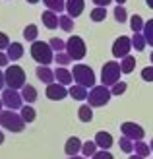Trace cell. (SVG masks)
Returning <instances> with one entry per match:
<instances>
[{
	"label": "cell",
	"mask_w": 153,
	"mask_h": 159,
	"mask_svg": "<svg viewBox=\"0 0 153 159\" xmlns=\"http://www.w3.org/2000/svg\"><path fill=\"white\" fill-rule=\"evenodd\" d=\"M0 126L8 132L18 134V132H23V128H25V120H23L21 115H18L16 111L4 109L2 113H0Z\"/></svg>",
	"instance_id": "cell-1"
},
{
	"label": "cell",
	"mask_w": 153,
	"mask_h": 159,
	"mask_svg": "<svg viewBox=\"0 0 153 159\" xmlns=\"http://www.w3.org/2000/svg\"><path fill=\"white\" fill-rule=\"evenodd\" d=\"M54 54L56 52L51 49V45L45 41H33V45H31V57L41 66H49L54 60Z\"/></svg>",
	"instance_id": "cell-2"
},
{
	"label": "cell",
	"mask_w": 153,
	"mask_h": 159,
	"mask_svg": "<svg viewBox=\"0 0 153 159\" xmlns=\"http://www.w3.org/2000/svg\"><path fill=\"white\" fill-rule=\"evenodd\" d=\"M120 64L116 60H109L105 62L103 68H101V85H107V87H112L116 82H120Z\"/></svg>",
	"instance_id": "cell-3"
},
{
	"label": "cell",
	"mask_w": 153,
	"mask_h": 159,
	"mask_svg": "<svg viewBox=\"0 0 153 159\" xmlns=\"http://www.w3.org/2000/svg\"><path fill=\"white\" fill-rule=\"evenodd\" d=\"M4 78H6V85L10 89H21L25 85V70L18 64H12L4 70Z\"/></svg>",
	"instance_id": "cell-4"
},
{
	"label": "cell",
	"mask_w": 153,
	"mask_h": 159,
	"mask_svg": "<svg viewBox=\"0 0 153 159\" xmlns=\"http://www.w3.org/2000/svg\"><path fill=\"white\" fill-rule=\"evenodd\" d=\"M112 93H110V87L107 85H95L89 89V95H87V105L89 107H105L107 103L110 101Z\"/></svg>",
	"instance_id": "cell-5"
},
{
	"label": "cell",
	"mask_w": 153,
	"mask_h": 159,
	"mask_svg": "<svg viewBox=\"0 0 153 159\" xmlns=\"http://www.w3.org/2000/svg\"><path fill=\"white\" fill-rule=\"evenodd\" d=\"M72 76H74V82L78 85H83V87H95V72L87 66V64H76L74 70H72Z\"/></svg>",
	"instance_id": "cell-6"
},
{
	"label": "cell",
	"mask_w": 153,
	"mask_h": 159,
	"mask_svg": "<svg viewBox=\"0 0 153 159\" xmlns=\"http://www.w3.org/2000/svg\"><path fill=\"white\" fill-rule=\"evenodd\" d=\"M66 52L72 57V60H82L85 57V52H87L85 41L79 35H72L66 41Z\"/></svg>",
	"instance_id": "cell-7"
},
{
	"label": "cell",
	"mask_w": 153,
	"mask_h": 159,
	"mask_svg": "<svg viewBox=\"0 0 153 159\" xmlns=\"http://www.w3.org/2000/svg\"><path fill=\"white\" fill-rule=\"evenodd\" d=\"M2 103H4V107L6 109H10V111H21L23 107V97H21V93L18 89H10V87H6V89L2 91Z\"/></svg>",
	"instance_id": "cell-8"
},
{
	"label": "cell",
	"mask_w": 153,
	"mask_h": 159,
	"mask_svg": "<svg viewBox=\"0 0 153 159\" xmlns=\"http://www.w3.org/2000/svg\"><path fill=\"white\" fill-rule=\"evenodd\" d=\"M130 49H132V39L126 37V35H120L116 41L112 43V57L122 60L124 57L130 54Z\"/></svg>",
	"instance_id": "cell-9"
},
{
	"label": "cell",
	"mask_w": 153,
	"mask_h": 159,
	"mask_svg": "<svg viewBox=\"0 0 153 159\" xmlns=\"http://www.w3.org/2000/svg\"><path fill=\"white\" fill-rule=\"evenodd\" d=\"M120 132H122V136L130 138L132 142H140V140H143V136H146V130H143L140 124L130 122V120L120 124Z\"/></svg>",
	"instance_id": "cell-10"
},
{
	"label": "cell",
	"mask_w": 153,
	"mask_h": 159,
	"mask_svg": "<svg viewBox=\"0 0 153 159\" xmlns=\"http://www.w3.org/2000/svg\"><path fill=\"white\" fill-rule=\"evenodd\" d=\"M45 95H47V97H49L51 101H62V99H66L68 95H70V91L66 89V85H62V84H58V82H54V84H51V85H47Z\"/></svg>",
	"instance_id": "cell-11"
},
{
	"label": "cell",
	"mask_w": 153,
	"mask_h": 159,
	"mask_svg": "<svg viewBox=\"0 0 153 159\" xmlns=\"http://www.w3.org/2000/svg\"><path fill=\"white\" fill-rule=\"evenodd\" d=\"M82 148H83V142L78 136H72V138L66 140V144H64V152H66L68 157H74L78 153H82Z\"/></svg>",
	"instance_id": "cell-12"
},
{
	"label": "cell",
	"mask_w": 153,
	"mask_h": 159,
	"mask_svg": "<svg viewBox=\"0 0 153 159\" xmlns=\"http://www.w3.org/2000/svg\"><path fill=\"white\" fill-rule=\"evenodd\" d=\"M35 76H37L39 82H43V84H47V85H51V84L56 82L54 70H51L49 66H41V64H39V66L35 68Z\"/></svg>",
	"instance_id": "cell-13"
},
{
	"label": "cell",
	"mask_w": 153,
	"mask_h": 159,
	"mask_svg": "<svg viewBox=\"0 0 153 159\" xmlns=\"http://www.w3.org/2000/svg\"><path fill=\"white\" fill-rule=\"evenodd\" d=\"M85 0H66V12L70 18H79L83 14Z\"/></svg>",
	"instance_id": "cell-14"
},
{
	"label": "cell",
	"mask_w": 153,
	"mask_h": 159,
	"mask_svg": "<svg viewBox=\"0 0 153 159\" xmlns=\"http://www.w3.org/2000/svg\"><path fill=\"white\" fill-rule=\"evenodd\" d=\"M112 142H115L112 136L109 132H105V130H99L97 134H95V144H97L99 149H107V152H109V149L112 148Z\"/></svg>",
	"instance_id": "cell-15"
},
{
	"label": "cell",
	"mask_w": 153,
	"mask_h": 159,
	"mask_svg": "<svg viewBox=\"0 0 153 159\" xmlns=\"http://www.w3.org/2000/svg\"><path fill=\"white\" fill-rule=\"evenodd\" d=\"M54 78H56V82H58V84H62V85H70L72 82H74L72 70L64 68V66H58V68L54 70Z\"/></svg>",
	"instance_id": "cell-16"
},
{
	"label": "cell",
	"mask_w": 153,
	"mask_h": 159,
	"mask_svg": "<svg viewBox=\"0 0 153 159\" xmlns=\"http://www.w3.org/2000/svg\"><path fill=\"white\" fill-rule=\"evenodd\" d=\"M41 20H43V25L47 29H56L58 27V14L52 12V10H45L41 14Z\"/></svg>",
	"instance_id": "cell-17"
},
{
	"label": "cell",
	"mask_w": 153,
	"mask_h": 159,
	"mask_svg": "<svg viewBox=\"0 0 153 159\" xmlns=\"http://www.w3.org/2000/svg\"><path fill=\"white\" fill-rule=\"evenodd\" d=\"M70 97L72 99H76V101H85L87 99V95H89V91H87V87H83V85H72L70 87Z\"/></svg>",
	"instance_id": "cell-18"
},
{
	"label": "cell",
	"mask_w": 153,
	"mask_h": 159,
	"mask_svg": "<svg viewBox=\"0 0 153 159\" xmlns=\"http://www.w3.org/2000/svg\"><path fill=\"white\" fill-rule=\"evenodd\" d=\"M21 97H23V101H25L27 105H31V103L37 101V89L31 84H25L21 87Z\"/></svg>",
	"instance_id": "cell-19"
},
{
	"label": "cell",
	"mask_w": 153,
	"mask_h": 159,
	"mask_svg": "<svg viewBox=\"0 0 153 159\" xmlns=\"http://www.w3.org/2000/svg\"><path fill=\"white\" fill-rule=\"evenodd\" d=\"M6 54H8V58H10V60H20L23 57V45L21 43H12L10 47H8Z\"/></svg>",
	"instance_id": "cell-20"
},
{
	"label": "cell",
	"mask_w": 153,
	"mask_h": 159,
	"mask_svg": "<svg viewBox=\"0 0 153 159\" xmlns=\"http://www.w3.org/2000/svg\"><path fill=\"white\" fill-rule=\"evenodd\" d=\"M134 68H136V57H132V54H128V57H124L120 60V70H122V74H132Z\"/></svg>",
	"instance_id": "cell-21"
},
{
	"label": "cell",
	"mask_w": 153,
	"mask_h": 159,
	"mask_svg": "<svg viewBox=\"0 0 153 159\" xmlns=\"http://www.w3.org/2000/svg\"><path fill=\"white\" fill-rule=\"evenodd\" d=\"M78 116H79V120L82 122H91L93 120V107H89L85 103V105H82L78 109Z\"/></svg>",
	"instance_id": "cell-22"
},
{
	"label": "cell",
	"mask_w": 153,
	"mask_h": 159,
	"mask_svg": "<svg viewBox=\"0 0 153 159\" xmlns=\"http://www.w3.org/2000/svg\"><path fill=\"white\" fill-rule=\"evenodd\" d=\"M97 152H99V149H97V144H95V140H87V142H83V148H82V155H83V157L91 159Z\"/></svg>",
	"instance_id": "cell-23"
},
{
	"label": "cell",
	"mask_w": 153,
	"mask_h": 159,
	"mask_svg": "<svg viewBox=\"0 0 153 159\" xmlns=\"http://www.w3.org/2000/svg\"><path fill=\"white\" fill-rule=\"evenodd\" d=\"M130 27H132L134 33H142V31H143V27H146V21H143V18H142L140 14H134L132 18H130Z\"/></svg>",
	"instance_id": "cell-24"
},
{
	"label": "cell",
	"mask_w": 153,
	"mask_h": 159,
	"mask_svg": "<svg viewBox=\"0 0 153 159\" xmlns=\"http://www.w3.org/2000/svg\"><path fill=\"white\" fill-rule=\"evenodd\" d=\"M45 6H47V10H52V12H62V10H66V0H43Z\"/></svg>",
	"instance_id": "cell-25"
},
{
	"label": "cell",
	"mask_w": 153,
	"mask_h": 159,
	"mask_svg": "<svg viewBox=\"0 0 153 159\" xmlns=\"http://www.w3.org/2000/svg\"><path fill=\"white\" fill-rule=\"evenodd\" d=\"M20 115H21L23 120H25V124L33 122V120H35V116H37L35 109H33V107H29V105H23V107H21V111H20Z\"/></svg>",
	"instance_id": "cell-26"
},
{
	"label": "cell",
	"mask_w": 153,
	"mask_h": 159,
	"mask_svg": "<svg viewBox=\"0 0 153 159\" xmlns=\"http://www.w3.org/2000/svg\"><path fill=\"white\" fill-rule=\"evenodd\" d=\"M130 39H132V49H136V51L146 49L147 41H146V37H143V33H134V37H130Z\"/></svg>",
	"instance_id": "cell-27"
},
{
	"label": "cell",
	"mask_w": 153,
	"mask_h": 159,
	"mask_svg": "<svg viewBox=\"0 0 153 159\" xmlns=\"http://www.w3.org/2000/svg\"><path fill=\"white\" fill-rule=\"evenodd\" d=\"M58 27L70 33V31L74 29V18H70L68 14L66 16H58Z\"/></svg>",
	"instance_id": "cell-28"
},
{
	"label": "cell",
	"mask_w": 153,
	"mask_h": 159,
	"mask_svg": "<svg viewBox=\"0 0 153 159\" xmlns=\"http://www.w3.org/2000/svg\"><path fill=\"white\" fill-rule=\"evenodd\" d=\"M37 37H39V27L33 25V23L23 29V39H27V41L33 43V41H37Z\"/></svg>",
	"instance_id": "cell-29"
},
{
	"label": "cell",
	"mask_w": 153,
	"mask_h": 159,
	"mask_svg": "<svg viewBox=\"0 0 153 159\" xmlns=\"http://www.w3.org/2000/svg\"><path fill=\"white\" fill-rule=\"evenodd\" d=\"M134 152L138 153V155H142V157H147L151 153V148L143 140H140V142H134Z\"/></svg>",
	"instance_id": "cell-30"
},
{
	"label": "cell",
	"mask_w": 153,
	"mask_h": 159,
	"mask_svg": "<svg viewBox=\"0 0 153 159\" xmlns=\"http://www.w3.org/2000/svg\"><path fill=\"white\" fill-rule=\"evenodd\" d=\"M54 62H56L58 66H64V68H66V66L70 64V62H72V57H70V54H68L66 51L56 52V54H54Z\"/></svg>",
	"instance_id": "cell-31"
},
{
	"label": "cell",
	"mask_w": 153,
	"mask_h": 159,
	"mask_svg": "<svg viewBox=\"0 0 153 159\" xmlns=\"http://www.w3.org/2000/svg\"><path fill=\"white\" fill-rule=\"evenodd\" d=\"M89 18H91L93 21H105V20H107V8H101V6L93 8Z\"/></svg>",
	"instance_id": "cell-32"
},
{
	"label": "cell",
	"mask_w": 153,
	"mask_h": 159,
	"mask_svg": "<svg viewBox=\"0 0 153 159\" xmlns=\"http://www.w3.org/2000/svg\"><path fill=\"white\" fill-rule=\"evenodd\" d=\"M118 146H120V149H122L124 153H134V142L130 140V138H126V136H122L118 140Z\"/></svg>",
	"instance_id": "cell-33"
},
{
	"label": "cell",
	"mask_w": 153,
	"mask_h": 159,
	"mask_svg": "<svg viewBox=\"0 0 153 159\" xmlns=\"http://www.w3.org/2000/svg\"><path fill=\"white\" fill-rule=\"evenodd\" d=\"M142 33H143V37H146L147 45H151V47H153V20L146 21V27H143Z\"/></svg>",
	"instance_id": "cell-34"
},
{
	"label": "cell",
	"mask_w": 153,
	"mask_h": 159,
	"mask_svg": "<svg viewBox=\"0 0 153 159\" xmlns=\"http://www.w3.org/2000/svg\"><path fill=\"white\" fill-rule=\"evenodd\" d=\"M49 45H51V49H52L54 52H62V51H66V43H64L62 39H58V37H52L51 41H49Z\"/></svg>",
	"instance_id": "cell-35"
},
{
	"label": "cell",
	"mask_w": 153,
	"mask_h": 159,
	"mask_svg": "<svg viewBox=\"0 0 153 159\" xmlns=\"http://www.w3.org/2000/svg\"><path fill=\"white\" fill-rule=\"evenodd\" d=\"M115 20H116L118 23H124V21L128 20V14H126V8H124V6H116V8H115Z\"/></svg>",
	"instance_id": "cell-36"
},
{
	"label": "cell",
	"mask_w": 153,
	"mask_h": 159,
	"mask_svg": "<svg viewBox=\"0 0 153 159\" xmlns=\"http://www.w3.org/2000/svg\"><path fill=\"white\" fill-rule=\"evenodd\" d=\"M126 87H128L126 82H116L115 85L110 87V93H112V95H122V93L126 91Z\"/></svg>",
	"instance_id": "cell-37"
},
{
	"label": "cell",
	"mask_w": 153,
	"mask_h": 159,
	"mask_svg": "<svg viewBox=\"0 0 153 159\" xmlns=\"http://www.w3.org/2000/svg\"><path fill=\"white\" fill-rule=\"evenodd\" d=\"M142 80H143V82H153V64L146 66L142 70Z\"/></svg>",
	"instance_id": "cell-38"
},
{
	"label": "cell",
	"mask_w": 153,
	"mask_h": 159,
	"mask_svg": "<svg viewBox=\"0 0 153 159\" xmlns=\"http://www.w3.org/2000/svg\"><path fill=\"white\" fill-rule=\"evenodd\" d=\"M12 45V41H10V37H8L6 33H2L0 31V51H8V47Z\"/></svg>",
	"instance_id": "cell-39"
},
{
	"label": "cell",
	"mask_w": 153,
	"mask_h": 159,
	"mask_svg": "<svg viewBox=\"0 0 153 159\" xmlns=\"http://www.w3.org/2000/svg\"><path fill=\"white\" fill-rule=\"evenodd\" d=\"M91 159H115V157H112V153H110V152H107V149H99V152L95 153Z\"/></svg>",
	"instance_id": "cell-40"
},
{
	"label": "cell",
	"mask_w": 153,
	"mask_h": 159,
	"mask_svg": "<svg viewBox=\"0 0 153 159\" xmlns=\"http://www.w3.org/2000/svg\"><path fill=\"white\" fill-rule=\"evenodd\" d=\"M8 62H10L8 54H6L4 51H0V68H8Z\"/></svg>",
	"instance_id": "cell-41"
},
{
	"label": "cell",
	"mask_w": 153,
	"mask_h": 159,
	"mask_svg": "<svg viewBox=\"0 0 153 159\" xmlns=\"http://www.w3.org/2000/svg\"><path fill=\"white\" fill-rule=\"evenodd\" d=\"M91 2L95 4V6H101V8H107L110 2H112V0H91Z\"/></svg>",
	"instance_id": "cell-42"
},
{
	"label": "cell",
	"mask_w": 153,
	"mask_h": 159,
	"mask_svg": "<svg viewBox=\"0 0 153 159\" xmlns=\"http://www.w3.org/2000/svg\"><path fill=\"white\" fill-rule=\"evenodd\" d=\"M4 85H6V78H4V72L0 70V91H4Z\"/></svg>",
	"instance_id": "cell-43"
},
{
	"label": "cell",
	"mask_w": 153,
	"mask_h": 159,
	"mask_svg": "<svg viewBox=\"0 0 153 159\" xmlns=\"http://www.w3.org/2000/svg\"><path fill=\"white\" fill-rule=\"evenodd\" d=\"M128 159H146V157H142V155H138V153H132Z\"/></svg>",
	"instance_id": "cell-44"
},
{
	"label": "cell",
	"mask_w": 153,
	"mask_h": 159,
	"mask_svg": "<svg viewBox=\"0 0 153 159\" xmlns=\"http://www.w3.org/2000/svg\"><path fill=\"white\" fill-rule=\"evenodd\" d=\"M2 144H4V132L0 130V146H2Z\"/></svg>",
	"instance_id": "cell-45"
},
{
	"label": "cell",
	"mask_w": 153,
	"mask_h": 159,
	"mask_svg": "<svg viewBox=\"0 0 153 159\" xmlns=\"http://www.w3.org/2000/svg\"><path fill=\"white\" fill-rule=\"evenodd\" d=\"M68 159H87V157H83V155H74V157H68Z\"/></svg>",
	"instance_id": "cell-46"
},
{
	"label": "cell",
	"mask_w": 153,
	"mask_h": 159,
	"mask_svg": "<svg viewBox=\"0 0 153 159\" xmlns=\"http://www.w3.org/2000/svg\"><path fill=\"white\" fill-rule=\"evenodd\" d=\"M146 4H147V6L151 8V10H153V0H146Z\"/></svg>",
	"instance_id": "cell-47"
},
{
	"label": "cell",
	"mask_w": 153,
	"mask_h": 159,
	"mask_svg": "<svg viewBox=\"0 0 153 159\" xmlns=\"http://www.w3.org/2000/svg\"><path fill=\"white\" fill-rule=\"evenodd\" d=\"M115 2H116L118 6H124V2H126V0H115Z\"/></svg>",
	"instance_id": "cell-48"
},
{
	"label": "cell",
	"mask_w": 153,
	"mask_h": 159,
	"mask_svg": "<svg viewBox=\"0 0 153 159\" xmlns=\"http://www.w3.org/2000/svg\"><path fill=\"white\" fill-rule=\"evenodd\" d=\"M4 111V103H2V99H0V113Z\"/></svg>",
	"instance_id": "cell-49"
},
{
	"label": "cell",
	"mask_w": 153,
	"mask_h": 159,
	"mask_svg": "<svg viewBox=\"0 0 153 159\" xmlns=\"http://www.w3.org/2000/svg\"><path fill=\"white\" fill-rule=\"evenodd\" d=\"M27 2H29V4H37V2H39V0H27Z\"/></svg>",
	"instance_id": "cell-50"
},
{
	"label": "cell",
	"mask_w": 153,
	"mask_h": 159,
	"mask_svg": "<svg viewBox=\"0 0 153 159\" xmlns=\"http://www.w3.org/2000/svg\"><path fill=\"white\" fill-rule=\"evenodd\" d=\"M149 148H151V152H153V138H151V144H149Z\"/></svg>",
	"instance_id": "cell-51"
},
{
	"label": "cell",
	"mask_w": 153,
	"mask_h": 159,
	"mask_svg": "<svg viewBox=\"0 0 153 159\" xmlns=\"http://www.w3.org/2000/svg\"><path fill=\"white\" fill-rule=\"evenodd\" d=\"M149 58H151V64H153V52H151V54H149Z\"/></svg>",
	"instance_id": "cell-52"
}]
</instances>
